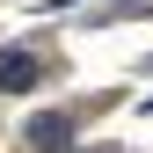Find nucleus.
Returning a JSON list of instances; mask_svg holds the SVG:
<instances>
[{"instance_id": "nucleus-3", "label": "nucleus", "mask_w": 153, "mask_h": 153, "mask_svg": "<svg viewBox=\"0 0 153 153\" xmlns=\"http://www.w3.org/2000/svg\"><path fill=\"white\" fill-rule=\"evenodd\" d=\"M51 7H73V0H51Z\"/></svg>"}, {"instance_id": "nucleus-2", "label": "nucleus", "mask_w": 153, "mask_h": 153, "mask_svg": "<svg viewBox=\"0 0 153 153\" xmlns=\"http://www.w3.org/2000/svg\"><path fill=\"white\" fill-rule=\"evenodd\" d=\"M36 88V59H29V51H0V95H29Z\"/></svg>"}, {"instance_id": "nucleus-1", "label": "nucleus", "mask_w": 153, "mask_h": 153, "mask_svg": "<svg viewBox=\"0 0 153 153\" xmlns=\"http://www.w3.org/2000/svg\"><path fill=\"white\" fill-rule=\"evenodd\" d=\"M22 146H29V153H66V146H73V117H29Z\"/></svg>"}]
</instances>
